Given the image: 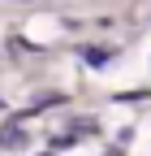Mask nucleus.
I'll return each mask as SVG.
<instances>
[{
  "mask_svg": "<svg viewBox=\"0 0 151 156\" xmlns=\"http://www.w3.org/2000/svg\"><path fill=\"white\" fill-rule=\"evenodd\" d=\"M0 143H5V147H22L26 134H22V130H0Z\"/></svg>",
  "mask_w": 151,
  "mask_h": 156,
  "instance_id": "f03ea898",
  "label": "nucleus"
},
{
  "mask_svg": "<svg viewBox=\"0 0 151 156\" xmlns=\"http://www.w3.org/2000/svg\"><path fill=\"white\" fill-rule=\"evenodd\" d=\"M82 56H86L91 69H104V65H108V52H104V48H82Z\"/></svg>",
  "mask_w": 151,
  "mask_h": 156,
  "instance_id": "f257e3e1",
  "label": "nucleus"
}]
</instances>
